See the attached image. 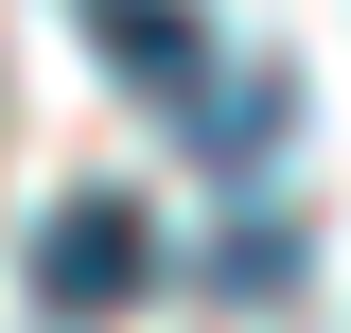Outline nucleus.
<instances>
[{
	"mask_svg": "<svg viewBox=\"0 0 351 333\" xmlns=\"http://www.w3.org/2000/svg\"><path fill=\"white\" fill-rule=\"evenodd\" d=\"M88 36L123 53V71L158 88V106H193V88H211V36H193V18H176V0H88Z\"/></svg>",
	"mask_w": 351,
	"mask_h": 333,
	"instance_id": "2",
	"label": "nucleus"
},
{
	"mask_svg": "<svg viewBox=\"0 0 351 333\" xmlns=\"http://www.w3.org/2000/svg\"><path fill=\"white\" fill-rule=\"evenodd\" d=\"M18 281H36L53 316H123V298L158 281V228H141L123 193H71V210H36V246H18Z\"/></svg>",
	"mask_w": 351,
	"mask_h": 333,
	"instance_id": "1",
	"label": "nucleus"
},
{
	"mask_svg": "<svg viewBox=\"0 0 351 333\" xmlns=\"http://www.w3.org/2000/svg\"><path fill=\"white\" fill-rule=\"evenodd\" d=\"M176 123H193V158H263V140L299 123V106H281V71H246V88H228V106H211V88H193Z\"/></svg>",
	"mask_w": 351,
	"mask_h": 333,
	"instance_id": "3",
	"label": "nucleus"
}]
</instances>
